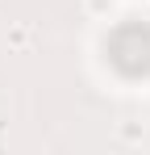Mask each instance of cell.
Masks as SVG:
<instances>
[{
	"mask_svg": "<svg viewBox=\"0 0 150 155\" xmlns=\"http://www.w3.org/2000/svg\"><path fill=\"white\" fill-rule=\"evenodd\" d=\"M108 54H113V63L121 67L125 76H142L150 71V25H121L113 34V42H108Z\"/></svg>",
	"mask_w": 150,
	"mask_h": 155,
	"instance_id": "6da1fadb",
	"label": "cell"
}]
</instances>
